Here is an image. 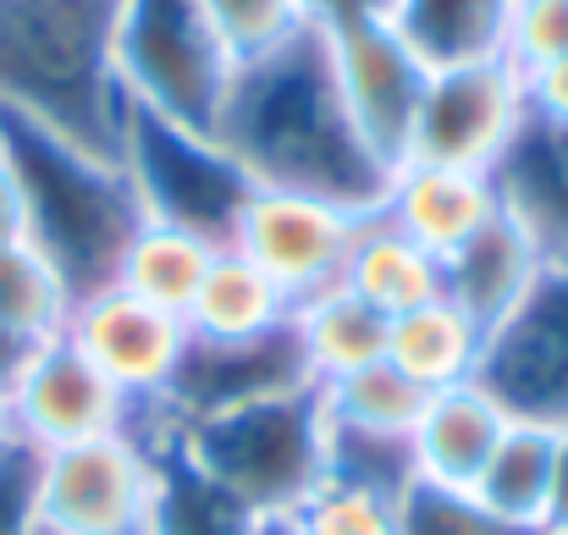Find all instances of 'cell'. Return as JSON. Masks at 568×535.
Listing matches in <instances>:
<instances>
[{"label":"cell","instance_id":"obj_1","mask_svg":"<svg viewBox=\"0 0 568 535\" xmlns=\"http://www.w3.org/2000/svg\"><path fill=\"white\" fill-rule=\"evenodd\" d=\"M215 139L260 188L310 193L354 215L381 210L392 182L348 117L332 44L315 22L276 50L237 61Z\"/></svg>","mask_w":568,"mask_h":535},{"label":"cell","instance_id":"obj_2","mask_svg":"<svg viewBox=\"0 0 568 535\" xmlns=\"http://www.w3.org/2000/svg\"><path fill=\"white\" fill-rule=\"evenodd\" d=\"M116 0H0V111L122 161V83L111 67Z\"/></svg>","mask_w":568,"mask_h":535},{"label":"cell","instance_id":"obj_3","mask_svg":"<svg viewBox=\"0 0 568 535\" xmlns=\"http://www.w3.org/2000/svg\"><path fill=\"white\" fill-rule=\"evenodd\" d=\"M0 144L11 150L22 178L28 243L55 265L72 304L116 287L122 254L144 226V204L122 161H105L17 111H0Z\"/></svg>","mask_w":568,"mask_h":535},{"label":"cell","instance_id":"obj_4","mask_svg":"<svg viewBox=\"0 0 568 535\" xmlns=\"http://www.w3.org/2000/svg\"><path fill=\"white\" fill-rule=\"evenodd\" d=\"M178 453L248 519L298 514L326 486V408L315 386L271 392L178 425Z\"/></svg>","mask_w":568,"mask_h":535},{"label":"cell","instance_id":"obj_5","mask_svg":"<svg viewBox=\"0 0 568 535\" xmlns=\"http://www.w3.org/2000/svg\"><path fill=\"white\" fill-rule=\"evenodd\" d=\"M111 67L133 105L215 139L237 61L204 0H116Z\"/></svg>","mask_w":568,"mask_h":535},{"label":"cell","instance_id":"obj_6","mask_svg":"<svg viewBox=\"0 0 568 535\" xmlns=\"http://www.w3.org/2000/svg\"><path fill=\"white\" fill-rule=\"evenodd\" d=\"M122 172L144 204V221L183 226L210 249L232 243L237 215L260 188L221 150V139L166 122L133 100H122Z\"/></svg>","mask_w":568,"mask_h":535},{"label":"cell","instance_id":"obj_7","mask_svg":"<svg viewBox=\"0 0 568 535\" xmlns=\"http://www.w3.org/2000/svg\"><path fill=\"white\" fill-rule=\"evenodd\" d=\"M161 447L139 436H100L33 453L39 535H155Z\"/></svg>","mask_w":568,"mask_h":535},{"label":"cell","instance_id":"obj_8","mask_svg":"<svg viewBox=\"0 0 568 535\" xmlns=\"http://www.w3.org/2000/svg\"><path fill=\"white\" fill-rule=\"evenodd\" d=\"M525 72L508 55L430 67V89L419 100V122L408 139V161L453 166V172H497L514 133L525 128ZM403 161V166H408Z\"/></svg>","mask_w":568,"mask_h":535},{"label":"cell","instance_id":"obj_9","mask_svg":"<svg viewBox=\"0 0 568 535\" xmlns=\"http://www.w3.org/2000/svg\"><path fill=\"white\" fill-rule=\"evenodd\" d=\"M11 447L22 453H55L100 436L133 431V403L83 359V349L61 332L39 349H28L22 370L0 392Z\"/></svg>","mask_w":568,"mask_h":535},{"label":"cell","instance_id":"obj_10","mask_svg":"<svg viewBox=\"0 0 568 535\" xmlns=\"http://www.w3.org/2000/svg\"><path fill=\"white\" fill-rule=\"evenodd\" d=\"M332 44V67L348 100V117L359 139L371 144L386 172L408 161V139L419 122V100L430 89V61L403 39V28L386 17H359L343 28H321Z\"/></svg>","mask_w":568,"mask_h":535},{"label":"cell","instance_id":"obj_11","mask_svg":"<svg viewBox=\"0 0 568 535\" xmlns=\"http://www.w3.org/2000/svg\"><path fill=\"white\" fill-rule=\"evenodd\" d=\"M354 226H359V215L343 204H326L310 193H282V188H254L226 249L254 260L298 310V304L343 287V260H348Z\"/></svg>","mask_w":568,"mask_h":535},{"label":"cell","instance_id":"obj_12","mask_svg":"<svg viewBox=\"0 0 568 535\" xmlns=\"http://www.w3.org/2000/svg\"><path fill=\"white\" fill-rule=\"evenodd\" d=\"M475 381L508 408V420L568 431V271H547L486 337Z\"/></svg>","mask_w":568,"mask_h":535},{"label":"cell","instance_id":"obj_13","mask_svg":"<svg viewBox=\"0 0 568 535\" xmlns=\"http://www.w3.org/2000/svg\"><path fill=\"white\" fill-rule=\"evenodd\" d=\"M67 337L139 414V408H155L166 397V386L183 364V349H189V321L166 315L122 287H105V293L72 304Z\"/></svg>","mask_w":568,"mask_h":535},{"label":"cell","instance_id":"obj_14","mask_svg":"<svg viewBox=\"0 0 568 535\" xmlns=\"http://www.w3.org/2000/svg\"><path fill=\"white\" fill-rule=\"evenodd\" d=\"M293 386H315L310 370H304V349H298L293 321L265 332V337H193L189 332L183 364H178L161 408L178 425H189V420L271 397V392H293Z\"/></svg>","mask_w":568,"mask_h":535},{"label":"cell","instance_id":"obj_15","mask_svg":"<svg viewBox=\"0 0 568 535\" xmlns=\"http://www.w3.org/2000/svg\"><path fill=\"white\" fill-rule=\"evenodd\" d=\"M497 204L536 243L547 271H568V128L525 117L508 155L497 161Z\"/></svg>","mask_w":568,"mask_h":535},{"label":"cell","instance_id":"obj_16","mask_svg":"<svg viewBox=\"0 0 568 535\" xmlns=\"http://www.w3.org/2000/svg\"><path fill=\"white\" fill-rule=\"evenodd\" d=\"M497 182L486 172H453V166H397L386 182L381 215L408 232L419 249H430L436 260H447L453 249H464L491 215H497Z\"/></svg>","mask_w":568,"mask_h":535},{"label":"cell","instance_id":"obj_17","mask_svg":"<svg viewBox=\"0 0 568 535\" xmlns=\"http://www.w3.org/2000/svg\"><path fill=\"white\" fill-rule=\"evenodd\" d=\"M547 276V265H541V254H536V243L514 226V215H491L464 249H453L447 260H442V293L491 337L525 299H530V287Z\"/></svg>","mask_w":568,"mask_h":535},{"label":"cell","instance_id":"obj_18","mask_svg":"<svg viewBox=\"0 0 568 535\" xmlns=\"http://www.w3.org/2000/svg\"><path fill=\"white\" fill-rule=\"evenodd\" d=\"M508 425H514L508 408H503L480 381L430 392V397H425V414H419V425H414L419 475L475 492V481H480V470L491 464V453H497V442L508 436Z\"/></svg>","mask_w":568,"mask_h":535},{"label":"cell","instance_id":"obj_19","mask_svg":"<svg viewBox=\"0 0 568 535\" xmlns=\"http://www.w3.org/2000/svg\"><path fill=\"white\" fill-rule=\"evenodd\" d=\"M343 287L365 299L376 315L397 321L430 299H442V260L419 249L408 232H397L381 210H365L343 260Z\"/></svg>","mask_w":568,"mask_h":535},{"label":"cell","instance_id":"obj_20","mask_svg":"<svg viewBox=\"0 0 568 535\" xmlns=\"http://www.w3.org/2000/svg\"><path fill=\"white\" fill-rule=\"evenodd\" d=\"M486 332L442 293L386 326V364H397L419 392H447L480 375Z\"/></svg>","mask_w":568,"mask_h":535},{"label":"cell","instance_id":"obj_21","mask_svg":"<svg viewBox=\"0 0 568 535\" xmlns=\"http://www.w3.org/2000/svg\"><path fill=\"white\" fill-rule=\"evenodd\" d=\"M552 464H558V431L514 420L497 442L491 464L475 481V497L508 525V531H547L552 514Z\"/></svg>","mask_w":568,"mask_h":535},{"label":"cell","instance_id":"obj_22","mask_svg":"<svg viewBox=\"0 0 568 535\" xmlns=\"http://www.w3.org/2000/svg\"><path fill=\"white\" fill-rule=\"evenodd\" d=\"M293 321V299L237 249H221L189 304L193 337H265Z\"/></svg>","mask_w":568,"mask_h":535},{"label":"cell","instance_id":"obj_23","mask_svg":"<svg viewBox=\"0 0 568 535\" xmlns=\"http://www.w3.org/2000/svg\"><path fill=\"white\" fill-rule=\"evenodd\" d=\"M392 22L430 67L491 61L508 50L514 0H392Z\"/></svg>","mask_w":568,"mask_h":535},{"label":"cell","instance_id":"obj_24","mask_svg":"<svg viewBox=\"0 0 568 535\" xmlns=\"http://www.w3.org/2000/svg\"><path fill=\"white\" fill-rule=\"evenodd\" d=\"M386 326L392 321L376 315L365 299H354L348 287H332V293H321V299L293 310V332H298L304 370H310L315 386L386 359Z\"/></svg>","mask_w":568,"mask_h":535},{"label":"cell","instance_id":"obj_25","mask_svg":"<svg viewBox=\"0 0 568 535\" xmlns=\"http://www.w3.org/2000/svg\"><path fill=\"white\" fill-rule=\"evenodd\" d=\"M221 249H210L204 238H193L183 226H166V221H144L122 254V271H116V287L166 310V315H183L189 321V304L210 271Z\"/></svg>","mask_w":568,"mask_h":535},{"label":"cell","instance_id":"obj_26","mask_svg":"<svg viewBox=\"0 0 568 535\" xmlns=\"http://www.w3.org/2000/svg\"><path fill=\"white\" fill-rule=\"evenodd\" d=\"M72 293L55 276V265L33 243H6L0 249V337L39 349L67 332Z\"/></svg>","mask_w":568,"mask_h":535},{"label":"cell","instance_id":"obj_27","mask_svg":"<svg viewBox=\"0 0 568 535\" xmlns=\"http://www.w3.org/2000/svg\"><path fill=\"white\" fill-rule=\"evenodd\" d=\"M321 392V408H326V420L332 425H359V431H397V436H414V425H419V414H425V397L430 392H419L397 364H365V370H354V375H337V381H326V386H315Z\"/></svg>","mask_w":568,"mask_h":535},{"label":"cell","instance_id":"obj_28","mask_svg":"<svg viewBox=\"0 0 568 535\" xmlns=\"http://www.w3.org/2000/svg\"><path fill=\"white\" fill-rule=\"evenodd\" d=\"M326 481L354 486V492H376L392 497L419 481V458H414V436L397 431H359V425H332L326 420Z\"/></svg>","mask_w":568,"mask_h":535},{"label":"cell","instance_id":"obj_29","mask_svg":"<svg viewBox=\"0 0 568 535\" xmlns=\"http://www.w3.org/2000/svg\"><path fill=\"white\" fill-rule=\"evenodd\" d=\"M397 535H525L508 531L469 486L447 481H408L397 492Z\"/></svg>","mask_w":568,"mask_h":535},{"label":"cell","instance_id":"obj_30","mask_svg":"<svg viewBox=\"0 0 568 535\" xmlns=\"http://www.w3.org/2000/svg\"><path fill=\"white\" fill-rule=\"evenodd\" d=\"M215 33L226 39L232 61H254L304 28L298 0H204Z\"/></svg>","mask_w":568,"mask_h":535},{"label":"cell","instance_id":"obj_31","mask_svg":"<svg viewBox=\"0 0 568 535\" xmlns=\"http://www.w3.org/2000/svg\"><path fill=\"white\" fill-rule=\"evenodd\" d=\"M293 519L298 535H397V503L326 481Z\"/></svg>","mask_w":568,"mask_h":535},{"label":"cell","instance_id":"obj_32","mask_svg":"<svg viewBox=\"0 0 568 535\" xmlns=\"http://www.w3.org/2000/svg\"><path fill=\"white\" fill-rule=\"evenodd\" d=\"M519 72L552 67L568 55V0H514V22H508V50H503Z\"/></svg>","mask_w":568,"mask_h":535},{"label":"cell","instance_id":"obj_33","mask_svg":"<svg viewBox=\"0 0 568 535\" xmlns=\"http://www.w3.org/2000/svg\"><path fill=\"white\" fill-rule=\"evenodd\" d=\"M0 535H39L33 525V453L0 458Z\"/></svg>","mask_w":568,"mask_h":535},{"label":"cell","instance_id":"obj_34","mask_svg":"<svg viewBox=\"0 0 568 535\" xmlns=\"http://www.w3.org/2000/svg\"><path fill=\"white\" fill-rule=\"evenodd\" d=\"M525 111L541 122H564L568 128V55L552 67L525 72Z\"/></svg>","mask_w":568,"mask_h":535},{"label":"cell","instance_id":"obj_35","mask_svg":"<svg viewBox=\"0 0 568 535\" xmlns=\"http://www.w3.org/2000/svg\"><path fill=\"white\" fill-rule=\"evenodd\" d=\"M6 243H28V199H22V178L11 150L0 144V249Z\"/></svg>","mask_w":568,"mask_h":535},{"label":"cell","instance_id":"obj_36","mask_svg":"<svg viewBox=\"0 0 568 535\" xmlns=\"http://www.w3.org/2000/svg\"><path fill=\"white\" fill-rule=\"evenodd\" d=\"M298 11L315 28H343V22H359V17H386L392 0H298Z\"/></svg>","mask_w":568,"mask_h":535},{"label":"cell","instance_id":"obj_37","mask_svg":"<svg viewBox=\"0 0 568 535\" xmlns=\"http://www.w3.org/2000/svg\"><path fill=\"white\" fill-rule=\"evenodd\" d=\"M547 531L568 535V431H558V464H552V514Z\"/></svg>","mask_w":568,"mask_h":535},{"label":"cell","instance_id":"obj_38","mask_svg":"<svg viewBox=\"0 0 568 535\" xmlns=\"http://www.w3.org/2000/svg\"><path fill=\"white\" fill-rule=\"evenodd\" d=\"M22 359H28V349H22V343H11V337H0V392L11 386V375L22 370Z\"/></svg>","mask_w":568,"mask_h":535},{"label":"cell","instance_id":"obj_39","mask_svg":"<svg viewBox=\"0 0 568 535\" xmlns=\"http://www.w3.org/2000/svg\"><path fill=\"white\" fill-rule=\"evenodd\" d=\"M243 535H298V519L293 514H265V519H248Z\"/></svg>","mask_w":568,"mask_h":535},{"label":"cell","instance_id":"obj_40","mask_svg":"<svg viewBox=\"0 0 568 535\" xmlns=\"http://www.w3.org/2000/svg\"><path fill=\"white\" fill-rule=\"evenodd\" d=\"M6 453H17V447H11V431H6V408H0V458H6Z\"/></svg>","mask_w":568,"mask_h":535},{"label":"cell","instance_id":"obj_41","mask_svg":"<svg viewBox=\"0 0 568 535\" xmlns=\"http://www.w3.org/2000/svg\"><path fill=\"white\" fill-rule=\"evenodd\" d=\"M525 535H564V531H525Z\"/></svg>","mask_w":568,"mask_h":535}]
</instances>
